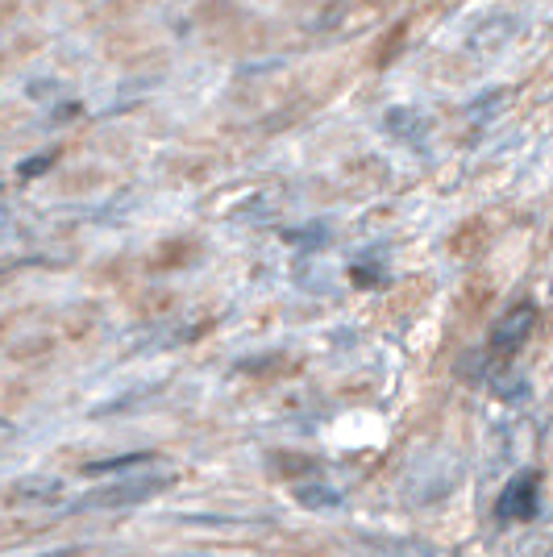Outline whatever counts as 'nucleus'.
<instances>
[{
  "instance_id": "obj_11",
  "label": "nucleus",
  "mask_w": 553,
  "mask_h": 557,
  "mask_svg": "<svg viewBox=\"0 0 553 557\" xmlns=\"http://www.w3.org/2000/svg\"><path fill=\"white\" fill-rule=\"evenodd\" d=\"M71 116H79V104H63V109H54L50 121H71Z\"/></svg>"
},
{
  "instance_id": "obj_10",
  "label": "nucleus",
  "mask_w": 553,
  "mask_h": 557,
  "mask_svg": "<svg viewBox=\"0 0 553 557\" xmlns=\"http://www.w3.org/2000/svg\"><path fill=\"white\" fill-rule=\"evenodd\" d=\"M54 159H59V150H42V154H34V159H22V163H17V175H22V180H38Z\"/></svg>"
},
{
  "instance_id": "obj_9",
  "label": "nucleus",
  "mask_w": 553,
  "mask_h": 557,
  "mask_svg": "<svg viewBox=\"0 0 553 557\" xmlns=\"http://www.w3.org/2000/svg\"><path fill=\"white\" fill-rule=\"evenodd\" d=\"M349 275H354V283H358V287H379V283L388 278V271H383L379 262L362 258V262H354V271H349Z\"/></svg>"
},
{
  "instance_id": "obj_7",
  "label": "nucleus",
  "mask_w": 553,
  "mask_h": 557,
  "mask_svg": "<svg viewBox=\"0 0 553 557\" xmlns=\"http://www.w3.org/2000/svg\"><path fill=\"white\" fill-rule=\"evenodd\" d=\"M329 237H333V233L324 230V225H300V230L283 233V242L296 246V250H321V246H329Z\"/></svg>"
},
{
  "instance_id": "obj_4",
  "label": "nucleus",
  "mask_w": 553,
  "mask_h": 557,
  "mask_svg": "<svg viewBox=\"0 0 553 557\" xmlns=\"http://www.w3.org/2000/svg\"><path fill=\"white\" fill-rule=\"evenodd\" d=\"M383 129L395 141H420L429 134V116L420 113V109H408V104H395V109L383 113Z\"/></svg>"
},
{
  "instance_id": "obj_8",
  "label": "nucleus",
  "mask_w": 553,
  "mask_h": 557,
  "mask_svg": "<svg viewBox=\"0 0 553 557\" xmlns=\"http://www.w3.org/2000/svg\"><path fill=\"white\" fill-rule=\"evenodd\" d=\"M296 499H300L304 508H312V511L342 508V495H337L333 487H296Z\"/></svg>"
},
{
  "instance_id": "obj_2",
  "label": "nucleus",
  "mask_w": 553,
  "mask_h": 557,
  "mask_svg": "<svg viewBox=\"0 0 553 557\" xmlns=\"http://www.w3.org/2000/svg\"><path fill=\"white\" fill-rule=\"evenodd\" d=\"M532 329H537V304L532 300L512 304L504 317L491 325V354H500V358L516 354L532 337Z\"/></svg>"
},
{
  "instance_id": "obj_3",
  "label": "nucleus",
  "mask_w": 553,
  "mask_h": 557,
  "mask_svg": "<svg viewBox=\"0 0 553 557\" xmlns=\"http://www.w3.org/2000/svg\"><path fill=\"white\" fill-rule=\"evenodd\" d=\"M495 516H500V520H532V516H537V474H516V479L500 491Z\"/></svg>"
},
{
  "instance_id": "obj_1",
  "label": "nucleus",
  "mask_w": 553,
  "mask_h": 557,
  "mask_svg": "<svg viewBox=\"0 0 553 557\" xmlns=\"http://www.w3.org/2000/svg\"><path fill=\"white\" fill-rule=\"evenodd\" d=\"M175 483V474H138V479H121L113 487L88 491L84 499H75L67 511H88V508H130V504H146L150 495H159Z\"/></svg>"
},
{
  "instance_id": "obj_5",
  "label": "nucleus",
  "mask_w": 553,
  "mask_h": 557,
  "mask_svg": "<svg viewBox=\"0 0 553 557\" xmlns=\"http://www.w3.org/2000/svg\"><path fill=\"white\" fill-rule=\"evenodd\" d=\"M13 499H29V504H42V499H54L59 495V479H50V474H29V479H17L13 487H9Z\"/></svg>"
},
{
  "instance_id": "obj_6",
  "label": "nucleus",
  "mask_w": 553,
  "mask_h": 557,
  "mask_svg": "<svg viewBox=\"0 0 553 557\" xmlns=\"http://www.w3.org/2000/svg\"><path fill=\"white\" fill-rule=\"evenodd\" d=\"M150 462H159L150 449H134V454H121V458H100V462H88L84 466V474H113V470H134V466H150Z\"/></svg>"
}]
</instances>
